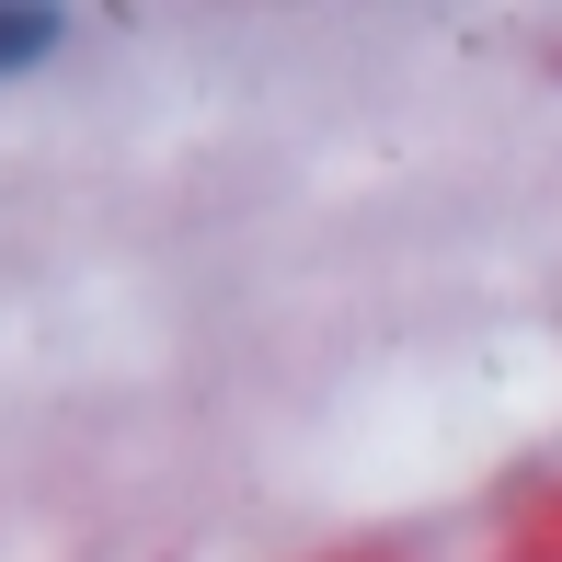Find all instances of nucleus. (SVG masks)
<instances>
[{
  "instance_id": "1",
  "label": "nucleus",
  "mask_w": 562,
  "mask_h": 562,
  "mask_svg": "<svg viewBox=\"0 0 562 562\" xmlns=\"http://www.w3.org/2000/svg\"><path fill=\"white\" fill-rule=\"evenodd\" d=\"M58 35H69L58 12H0V69H35V58H58Z\"/></svg>"
}]
</instances>
